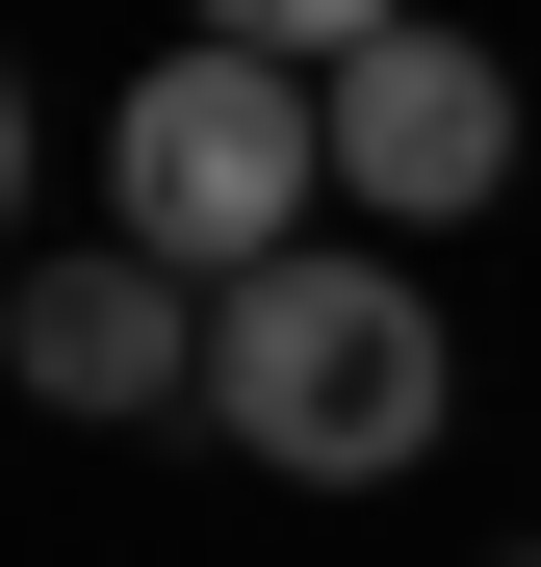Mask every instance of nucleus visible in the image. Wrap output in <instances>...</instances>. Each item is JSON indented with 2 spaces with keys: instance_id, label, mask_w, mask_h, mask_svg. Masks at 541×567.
Masks as SVG:
<instances>
[{
  "instance_id": "nucleus-3",
  "label": "nucleus",
  "mask_w": 541,
  "mask_h": 567,
  "mask_svg": "<svg viewBox=\"0 0 541 567\" xmlns=\"http://www.w3.org/2000/svg\"><path fill=\"white\" fill-rule=\"evenodd\" d=\"M335 181H361V233H465L490 181H516V78L413 0L387 52H335Z\"/></svg>"
},
{
  "instance_id": "nucleus-4",
  "label": "nucleus",
  "mask_w": 541,
  "mask_h": 567,
  "mask_svg": "<svg viewBox=\"0 0 541 567\" xmlns=\"http://www.w3.org/2000/svg\"><path fill=\"white\" fill-rule=\"evenodd\" d=\"M0 361H27L52 413H155V388H207V284L129 258V233H77V258L0 284Z\"/></svg>"
},
{
  "instance_id": "nucleus-2",
  "label": "nucleus",
  "mask_w": 541,
  "mask_h": 567,
  "mask_svg": "<svg viewBox=\"0 0 541 567\" xmlns=\"http://www.w3.org/2000/svg\"><path fill=\"white\" fill-rule=\"evenodd\" d=\"M310 207H335V78L207 52V27H180L129 104H104V233H129V258L258 284V258H310Z\"/></svg>"
},
{
  "instance_id": "nucleus-5",
  "label": "nucleus",
  "mask_w": 541,
  "mask_h": 567,
  "mask_svg": "<svg viewBox=\"0 0 541 567\" xmlns=\"http://www.w3.org/2000/svg\"><path fill=\"white\" fill-rule=\"evenodd\" d=\"M180 27H207V52H284V78H335V52H387V27H413V0H180Z\"/></svg>"
},
{
  "instance_id": "nucleus-1",
  "label": "nucleus",
  "mask_w": 541,
  "mask_h": 567,
  "mask_svg": "<svg viewBox=\"0 0 541 567\" xmlns=\"http://www.w3.org/2000/svg\"><path fill=\"white\" fill-rule=\"evenodd\" d=\"M207 413L284 464V491H387V464H438V413H465V336L413 310V258L310 233V258L207 284Z\"/></svg>"
}]
</instances>
